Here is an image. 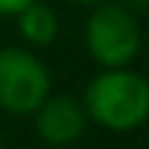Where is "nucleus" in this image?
<instances>
[{
  "label": "nucleus",
  "mask_w": 149,
  "mask_h": 149,
  "mask_svg": "<svg viewBox=\"0 0 149 149\" xmlns=\"http://www.w3.org/2000/svg\"><path fill=\"white\" fill-rule=\"evenodd\" d=\"M85 116L107 131H134L149 119V85L131 67H100L82 94Z\"/></svg>",
  "instance_id": "f257e3e1"
},
{
  "label": "nucleus",
  "mask_w": 149,
  "mask_h": 149,
  "mask_svg": "<svg viewBox=\"0 0 149 149\" xmlns=\"http://www.w3.org/2000/svg\"><path fill=\"white\" fill-rule=\"evenodd\" d=\"M143 46L140 18L125 3L107 0L91 6L85 22V49L97 67H131Z\"/></svg>",
  "instance_id": "f03ea898"
},
{
  "label": "nucleus",
  "mask_w": 149,
  "mask_h": 149,
  "mask_svg": "<svg viewBox=\"0 0 149 149\" xmlns=\"http://www.w3.org/2000/svg\"><path fill=\"white\" fill-rule=\"evenodd\" d=\"M52 91L49 67L24 46L0 49V110L9 116H31Z\"/></svg>",
  "instance_id": "7ed1b4c3"
},
{
  "label": "nucleus",
  "mask_w": 149,
  "mask_h": 149,
  "mask_svg": "<svg viewBox=\"0 0 149 149\" xmlns=\"http://www.w3.org/2000/svg\"><path fill=\"white\" fill-rule=\"evenodd\" d=\"M37 134L46 146H70L85 134L88 116L79 97L73 94H46V100L31 113Z\"/></svg>",
  "instance_id": "20e7f679"
},
{
  "label": "nucleus",
  "mask_w": 149,
  "mask_h": 149,
  "mask_svg": "<svg viewBox=\"0 0 149 149\" xmlns=\"http://www.w3.org/2000/svg\"><path fill=\"white\" fill-rule=\"evenodd\" d=\"M12 18H15L18 37H22L31 49H46V46H52L58 40V31H61L58 12L52 9L49 3H43V0L28 3L24 9H18Z\"/></svg>",
  "instance_id": "39448f33"
},
{
  "label": "nucleus",
  "mask_w": 149,
  "mask_h": 149,
  "mask_svg": "<svg viewBox=\"0 0 149 149\" xmlns=\"http://www.w3.org/2000/svg\"><path fill=\"white\" fill-rule=\"evenodd\" d=\"M28 3H33V0H0V15H15Z\"/></svg>",
  "instance_id": "423d86ee"
},
{
  "label": "nucleus",
  "mask_w": 149,
  "mask_h": 149,
  "mask_svg": "<svg viewBox=\"0 0 149 149\" xmlns=\"http://www.w3.org/2000/svg\"><path fill=\"white\" fill-rule=\"evenodd\" d=\"M70 3H79V6H97V3H107V0H70Z\"/></svg>",
  "instance_id": "0eeeda50"
},
{
  "label": "nucleus",
  "mask_w": 149,
  "mask_h": 149,
  "mask_svg": "<svg viewBox=\"0 0 149 149\" xmlns=\"http://www.w3.org/2000/svg\"><path fill=\"white\" fill-rule=\"evenodd\" d=\"M0 149H3V143H0Z\"/></svg>",
  "instance_id": "6e6552de"
}]
</instances>
